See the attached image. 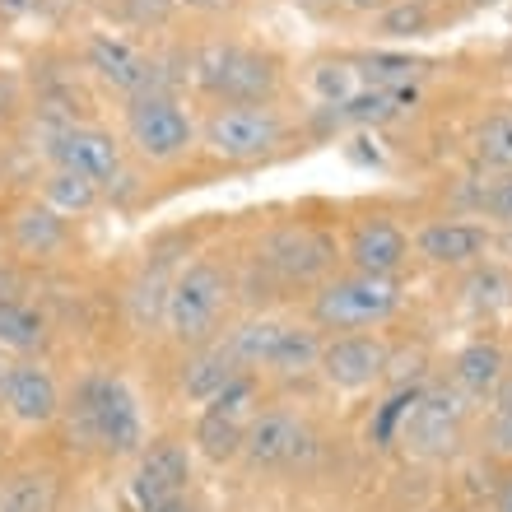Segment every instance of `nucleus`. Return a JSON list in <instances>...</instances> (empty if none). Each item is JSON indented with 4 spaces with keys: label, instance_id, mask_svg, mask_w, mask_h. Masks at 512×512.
I'll list each match as a JSON object with an SVG mask.
<instances>
[{
    "label": "nucleus",
    "instance_id": "f257e3e1",
    "mask_svg": "<svg viewBox=\"0 0 512 512\" xmlns=\"http://www.w3.org/2000/svg\"><path fill=\"white\" fill-rule=\"evenodd\" d=\"M66 410H70V433L80 443H94L103 452H117V457H131V452L145 447L140 396L117 373H89V378H80Z\"/></svg>",
    "mask_w": 512,
    "mask_h": 512
},
{
    "label": "nucleus",
    "instance_id": "f03ea898",
    "mask_svg": "<svg viewBox=\"0 0 512 512\" xmlns=\"http://www.w3.org/2000/svg\"><path fill=\"white\" fill-rule=\"evenodd\" d=\"M229 270L210 261V256H196L168 280V294H163V331L177 340V345H191L201 350L210 340H219V322H224V308H229Z\"/></svg>",
    "mask_w": 512,
    "mask_h": 512
},
{
    "label": "nucleus",
    "instance_id": "7ed1b4c3",
    "mask_svg": "<svg viewBox=\"0 0 512 512\" xmlns=\"http://www.w3.org/2000/svg\"><path fill=\"white\" fill-rule=\"evenodd\" d=\"M401 280H382V275H331L317 284L312 294V326H322L331 336L345 331H378L401 312Z\"/></svg>",
    "mask_w": 512,
    "mask_h": 512
},
{
    "label": "nucleus",
    "instance_id": "20e7f679",
    "mask_svg": "<svg viewBox=\"0 0 512 512\" xmlns=\"http://www.w3.org/2000/svg\"><path fill=\"white\" fill-rule=\"evenodd\" d=\"M289 140V117L270 103H224L201 122V145L219 163H261Z\"/></svg>",
    "mask_w": 512,
    "mask_h": 512
},
{
    "label": "nucleus",
    "instance_id": "39448f33",
    "mask_svg": "<svg viewBox=\"0 0 512 512\" xmlns=\"http://www.w3.org/2000/svg\"><path fill=\"white\" fill-rule=\"evenodd\" d=\"M196 84L224 103H275L280 94V61L243 42H210L196 56Z\"/></svg>",
    "mask_w": 512,
    "mask_h": 512
},
{
    "label": "nucleus",
    "instance_id": "423d86ee",
    "mask_svg": "<svg viewBox=\"0 0 512 512\" xmlns=\"http://www.w3.org/2000/svg\"><path fill=\"white\" fill-rule=\"evenodd\" d=\"M196 145H201V126L173 94L154 89L145 98H131V108H126V149L135 159L168 168V163L187 159Z\"/></svg>",
    "mask_w": 512,
    "mask_h": 512
},
{
    "label": "nucleus",
    "instance_id": "0eeeda50",
    "mask_svg": "<svg viewBox=\"0 0 512 512\" xmlns=\"http://www.w3.org/2000/svg\"><path fill=\"white\" fill-rule=\"evenodd\" d=\"M461 419H466V401L447 387H415L410 405L401 415L396 443L415 457H447L461 443Z\"/></svg>",
    "mask_w": 512,
    "mask_h": 512
},
{
    "label": "nucleus",
    "instance_id": "6e6552de",
    "mask_svg": "<svg viewBox=\"0 0 512 512\" xmlns=\"http://www.w3.org/2000/svg\"><path fill=\"white\" fill-rule=\"evenodd\" d=\"M42 149H47V163L52 168H70V173L89 177L94 187L108 191L112 182H122V140L112 131H103V126H84V122H61L47 131V140H42Z\"/></svg>",
    "mask_w": 512,
    "mask_h": 512
},
{
    "label": "nucleus",
    "instance_id": "1a4fd4ad",
    "mask_svg": "<svg viewBox=\"0 0 512 512\" xmlns=\"http://www.w3.org/2000/svg\"><path fill=\"white\" fill-rule=\"evenodd\" d=\"M252 415H256V373H243V378H233L229 387L201 410L191 443H196V452H201L205 461L224 466V461L243 457V438H247Z\"/></svg>",
    "mask_w": 512,
    "mask_h": 512
},
{
    "label": "nucleus",
    "instance_id": "9d476101",
    "mask_svg": "<svg viewBox=\"0 0 512 512\" xmlns=\"http://www.w3.org/2000/svg\"><path fill=\"white\" fill-rule=\"evenodd\" d=\"M336 238L317 224H280L266 233L261 243V261H266L284 284H322L331 280L336 266Z\"/></svg>",
    "mask_w": 512,
    "mask_h": 512
},
{
    "label": "nucleus",
    "instance_id": "9b49d317",
    "mask_svg": "<svg viewBox=\"0 0 512 512\" xmlns=\"http://www.w3.org/2000/svg\"><path fill=\"white\" fill-rule=\"evenodd\" d=\"M0 410L24 429H47L66 410L61 382L42 359H10L0 373Z\"/></svg>",
    "mask_w": 512,
    "mask_h": 512
},
{
    "label": "nucleus",
    "instance_id": "f8f14e48",
    "mask_svg": "<svg viewBox=\"0 0 512 512\" xmlns=\"http://www.w3.org/2000/svg\"><path fill=\"white\" fill-rule=\"evenodd\" d=\"M387 364H391V350L382 336H373V331H345V336L322 340L317 373H322L326 387H336V391H368L387 378Z\"/></svg>",
    "mask_w": 512,
    "mask_h": 512
},
{
    "label": "nucleus",
    "instance_id": "ddd939ff",
    "mask_svg": "<svg viewBox=\"0 0 512 512\" xmlns=\"http://www.w3.org/2000/svg\"><path fill=\"white\" fill-rule=\"evenodd\" d=\"M191 485V447L177 438H154L135 452V471H131V503L140 512L154 503L182 499Z\"/></svg>",
    "mask_w": 512,
    "mask_h": 512
},
{
    "label": "nucleus",
    "instance_id": "4468645a",
    "mask_svg": "<svg viewBox=\"0 0 512 512\" xmlns=\"http://www.w3.org/2000/svg\"><path fill=\"white\" fill-rule=\"evenodd\" d=\"M312 452V429L308 419L294 410H256L243 438V457L256 471H280V466H298Z\"/></svg>",
    "mask_w": 512,
    "mask_h": 512
},
{
    "label": "nucleus",
    "instance_id": "2eb2a0df",
    "mask_svg": "<svg viewBox=\"0 0 512 512\" xmlns=\"http://www.w3.org/2000/svg\"><path fill=\"white\" fill-rule=\"evenodd\" d=\"M84 66L98 84H108L126 98L154 94V56L122 33H94L84 42Z\"/></svg>",
    "mask_w": 512,
    "mask_h": 512
},
{
    "label": "nucleus",
    "instance_id": "dca6fc26",
    "mask_svg": "<svg viewBox=\"0 0 512 512\" xmlns=\"http://www.w3.org/2000/svg\"><path fill=\"white\" fill-rule=\"evenodd\" d=\"M345 261L359 275H382V280H401L405 261H410V238L396 219H359L350 229V243H345Z\"/></svg>",
    "mask_w": 512,
    "mask_h": 512
},
{
    "label": "nucleus",
    "instance_id": "f3484780",
    "mask_svg": "<svg viewBox=\"0 0 512 512\" xmlns=\"http://www.w3.org/2000/svg\"><path fill=\"white\" fill-rule=\"evenodd\" d=\"M489 243H494L489 229L485 224H475V219H429V224L415 229V238H410L415 256H424L429 266H447V270L485 261Z\"/></svg>",
    "mask_w": 512,
    "mask_h": 512
},
{
    "label": "nucleus",
    "instance_id": "a211bd4d",
    "mask_svg": "<svg viewBox=\"0 0 512 512\" xmlns=\"http://www.w3.org/2000/svg\"><path fill=\"white\" fill-rule=\"evenodd\" d=\"M5 229H10V247L19 256H28V261H52L56 252L70 247V219H61L42 201L14 205Z\"/></svg>",
    "mask_w": 512,
    "mask_h": 512
},
{
    "label": "nucleus",
    "instance_id": "6ab92c4d",
    "mask_svg": "<svg viewBox=\"0 0 512 512\" xmlns=\"http://www.w3.org/2000/svg\"><path fill=\"white\" fill-rule=\"evenodd\" d=\"M415 108H419V89H359L350 103H340V108L322 112V117L331 126H359V131H368V126L401 122Z\"/></svg>",
    "mask_w": 512,
    "mask_h": 512
},
{
    "label": "nucleus",
    "instance_id": "aec40b11",
    "mask_svg": "<svg viewBox=\"0 0 512 512\" xmlns=\"http://www.w3.org/2000/svg\"><path fill=\"white\" fill-rule=\"evenodd\" d=\"M503 373H508V354L494 340H471L452 359V391L461 401H494Z\"/></svg>",
    "mask_w": 512,
    "mask_h": 512
},
{
    "label": "nucleus",
    "instance_id": "412c9836",
    "mask_svg": "<svg viewBox=\"0 0 512 512\" xmlns=\"http://www.w3.org/2000/svg\"><path fill=\"white\" fill-rule=\"evenodd\" d=\"M243 373L247 368L233 359L229 345H224V340H210V345H201V350L182 364V396L196 405H210L219 391L229 387L233 378H243Z\"/></svg>",
    "mask_w": 512,
    "mask_h": 512
},
{
    "label": "nucleus",
    "instance_id": "4be33fe9",
    "mask_svg": "<svg viewBox=\"0 0 512 512\" xmlns=\"http://www.w3.org/2000/svg\"><path fill=\"white\" fill-rule=\"evenodd\" d=\"M52 340V326L33 303L24 298H0V354L10 359H38Z\"/></svg>",
    "mask_w": 512,
    "mask_h": 512
},
{
    "label": "nucleus",
    "instance_id": "5701e85b",
    "mask_svg": "<svg viewBox=\"0 0 512 512\" xmlns=\"http://www.w3.org/2000/svg\"><path fill=\"white\" fill-rule=\"evenodd\" d=\"M38 201L47 210H56L61 219H84L103 205V187H94L89 177L70 173V168H52L47 163V173L38 177Z\"/></svg>",
    "mask_w": 512,
    "mask_h": 512
},
{
    "label": "nucleus",
    "instance_id": "b1692460",
    "mask_svg": "<svg viewBox=\"0 0 512 512\" xmlns=\"http://www.w3.org/2000/svg\"><path fill=\"white\" fill-rule=\"evenodd\" d=\"M303 89L308 98L317 103L322 112L340 108V103H350L364 80H359V66H354V56H322V61H312L308 75H303Z\"/></svg>",
    "mask_w": 512,
    "mask_h": 512
},
{
    "label": "nucleus",
    "instance_id": "393cba45",
    "mask_svg": "<svg viewBox=\"0 0 512 512\" xmlns=\"http://www.w3.org/2000/svg\"><path fill=\"white\" fill-rule=\"evenodd\" d=\"M354 66H359L364 89H419V84H424V75H429V61H424V56L387 52V47L354 56Z\"/></svg>",
    "mask_w": 512,
    "mask_h": 512
},
{
    "label": "nucleus",
    "instance_id": "a878e982",
    "mask_svg": "<svg viewBox=\"0 0 512 512\" xmlns=\"http://www.w3.org/2000/svg\"><path fill=\"white\" fill-rule=\"evenodd\" d=\"M317 359H322V331L317 326H298L284 322L275 350H270L266 368L261 373H280V378H303V373H317Z\"/></svg>",
    "mask_w": 512,
    "mask_h": 512
},
{
    "label": "nucleus",
    "instance_id": "bb28decb",
    "mask_svg": "<svg viewBox=\"0 0 512 512\" xmlns=\"http://www.w3.org/2000/svg\"><path fill=\"white\" fill-rule=\"evenodd\" d=\"M438 14H433L429 0H391L387 10L378 14V33L387 42H415V38H429Z\"/></svg>",
    "mask_w": 512,
    "mask_h": 512
},
{
    "label": "nucleus",
    "instance_id": "cd10ccee",
    "mask_svg": "<svg viewBox=\"0 0 512 512\" xmlns=\"http://www.w3.org/2000/svg\"><path fill=\"white\" fill-rule=\"evenodd\" d=\"M475 159L494 168V173H512V112H494L485 126L475 131Z\"/></svg>",
    "mask_w": 512,
    "mask_h": 512
},
{
    "label": "nucleus",
    "instance_id": "c85d7f7f",
    "mask_svg": "<svg viewBox=\"0 0 512 512\" xmlns=\"http://www.w3.org/2000/svg\"><path fill=\"white\" fill-rule=\"evenodd\" d=\"M0 512H52V475L24 471V475H14V480H5Z\"/></svg>",
    "mask_w": 512,
    "mask_h": 512
},
{
    "label": "nucleus",
    "instance_id": "c756f323",
    "mask_svg": "<svg viewBox=\"0 0 512 512\" xmlns=\"http://www.w3.org/2000/svg\"><path fill=\"white\" fill-rule=\"evenodd\" d=\"M475 210L494 224H512V173L489 177V187L475 191Z\"/></svg>",
    "mask_w": 512,
    "mask_h": 512
},
{
    "label": "nucleus",
    "instance_id": "7c9ffc66",
    "mask_svg": "<svg viewBox=\"0 0 512 512\" xmlns=\"http://www.w3.org/2000/svg\"><path fill=\"white\" fill-rule=\"evenodd\" d=\"M489 433H494L499 452H512V364L503 373L499 391H494V424H489Z\"/></svg>",
    "mask_w": 512,
    "mask_h": 512
},
{
    "label": "nucleus",
    "instance_id": "2f4dec72",
    "mask_svg": "<svg viewBox=\"0 0 512 512\" xmlns=\"http://www.w3.org/2000/svg\"><path fill=\"white\" fill-rule=\"evenodd\" d=\"M131 10H135V24H163L173 14V5L168 0H131Z\"/></svg>",
    "mask_w": 512,
    "mask_h": 512
},
{
    "label": "nucleus",
    "instance_id": "473e14b6",
    "mask_svg": "<svg viewBox=\"0 0 512 512\" xmlns=\"http://www.w3.org/2000/svg\"><path fill=\"white\" fill-rule=\"evenodd\" d=\"M38 10H42V0H0V19H5V24H24V19H33Z\"/></svg>",
    "mask_w": 512,
    "mask_h": 512
},
{
    "label": "nucleus",
    "instance_id": "72a5a7b5",
    "mask_svg": "<svg viewBox=\"0 0 512 512\" xmlns=\"http://www.w3.org/2000/svg\"><path fill=\"white\" fill-rule=\"evenodd\" d=\"M173 10H187V14H224L233 10V0H168Z\"/></svg>",
    "mask_w": 512,
    "mask_h": 512
},
{
    "label": "nucleus",
    "instance_id": "f704fd0d",
    "mask_svg": "<svg viewBox=\"0 0 512 512\" xmlns=\"http://www.w3.org/2000/svg\"><path fill=\"white\" fill-rule=\"evenodd\" d=\"M340 10H350V14H382L391 5V0H336Z\"/></svg>",
    "mask_w": 512,
    "mask_h": 512
},
{
    "label": "nucleus",
    "instance_id": "c9c22d12",
    "mask_svg": "<svg viewBox=\"0 0 512 512\" xmlns=\"http://www.w3.org/2000/svg\"><path fill=\"white\" fill-rule=\"evenodd\" d=\"M145 512H196L191 508V499L182 494V499H168V503H154V508H145Z\"/></svg>",
    "mask_w": 512,
    "mask_h": 512
},
{
    "label": "nucleus",
    "instance_id": "e433bc0d",
    "mask_svg": "<svg viewBox=\"0 0 512 512\" xmlns=\"http://www.w3.org/2000/svg\"><path fill=\"white\" fill-rule=\"evenodd\" d=\"M494 512H512V475H503L499 499H494Z\"/></svg>",
    "mask_w": 512,
    "mask_h": 512
},
{
    "label": "nucleus",
    "instance_id": "4c0bfd02",
    "mask_svg": "<svg viewBox=\"0 0 512 512\" xmlns=\"http://www.w3.org/2000/svg\"><path fill=\"white\" fill-rule=\"evenodd\" d=\"M5 364H10V359H5V354H0V373H5Z\"/></svg>",
    "mask_w": 512,
    "mask_h": 512
}]
</instances>
